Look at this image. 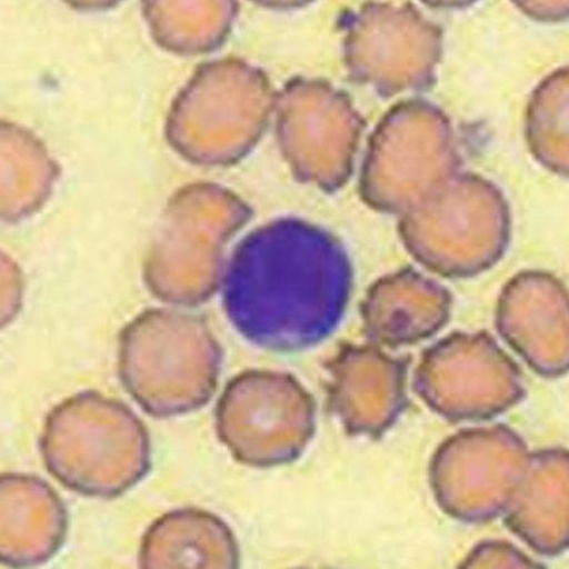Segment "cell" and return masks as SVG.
Here are the masks:
<instances>
[{
  "instance_id": "obj_1",
  "label": "cell",
  "mask_w": 569,
  "mask_h": 569,
  "mask_svg": "<svg viewBox=\"0 0 569 569\" xmlns=\"http://www.w3.org/2000/svg\"><path fill=\"white\" fill-rule=\"evenodd\" d=\"M343 251L311 226L280 221L239 247L224 281V310L249 342L288 350L331 330L349 289Z\"/></svg>"
},
{
  "instance_id": "obj_2",
  "label": "cell",
  "mask_w": 569,
  "mask_h": 569,
  "mask_svg": "<svg viewBox=\"0 0 569 569\" xmlns=\"http://www.w3.org/2000/svg\"><path fill=\"white\" fill-rule=\"evenodd\" d=\"M222 362V348L200 316L148 310L120 335V379L154 418L204 407L217 389Z\"/></svg>"
},
{
  "instance_id": "obj_3",
  "label": "cell",
  "mask_w": 569,
  "mask_h": 569,
  "mask_svg": "<svg viewBox=\"0 0 569 569\" xmlns=\"http://www.w3.org/2000/svg\"><path fill=\"white\" fill-rule=\"evenodd\" d=\"M41 453L63 487L107 499L138 485L151 462L146 426L122 402L98 392H82L50 413Z\"/></svg>"
},
{
  "instance_id": "obj_4",
  "label": "cell",
  "mask_w": 569,
  "mask_h": 569,
  "mask_svg": "<svg viewBox=\"0 0 569 569\" xmlns=\"http://www.w3.org/2000/svg\"><path fill=\"white\" fill-rule=\"evenodd\" d=\"M401 236L426 267L463 276L491 264L507 237V211L491 186L476 179L437 188L405 212Z\"/></svg>"
},
{
  "instance_id": "obj_5",
  "label": "cell",
  "mask_w": 569,
  "mask_h": 569,
  "mask_svg": "<svg viewBox=\"0 0 569 569\" xmlns=\"http://www.w3.org/2000/svg\"><path fill=\"white\" fill-rule=\"evenodd\" d=\"M248 216L246 206L223 190L197 186L181 193L149 271L152 293L186 308L212 298L220 284L222 244Z\"/></svg>"
},
{
  "instance_id": "obj_6",
  "label": "cell",
  "mask_w": 569,
  "mask_h": 569,
  "mask_svg": "<svg viewBox=\"0 0 569 569\" xmlns=\"http://www.w3.org/2000/svg\"><path fill=\"white\" fill-rule=\"evenodd\" d=\"M313 403L297 380L248 370L228 382L216 410L218 437L239 463H287L312 430Z\"/></svg>"
},
{
  "instance_id": "obj_7",
  "label": "cell",
  "mask_w": 569,
  "mask_h": 569,
  "mask_svg": "<svg viewBox=\"0 0 569 569\" xmlns=\"http://www.w3.org/2000/svg\"><path fill=\"white\" fill-rule=\"evenodd\" d=\"M416 388L436 408L489 411L518 396L516 371L485 338H456L427 355Z\"/></svg>"
},
{
  "instance_id": "obj_8",
  "label": "cell",
  "mask_w": 569,
  "mask_h": 569,
  "mask_svg": "<svg viewBox=\"0 0 569 569\" xmlns=\"http://www.w3.org/2000/svg\"><path fill=\"white\" fill-rule=\"evenodd\" d=\"M332 405L353 431L377 432L399 413L407 366L375 348H348L332 368Z\"/></svg>"
},
{
  "instance_id": "obj_9",
  "label": "cell",
  "mask_w": 569,
  "mask_h": 569,
  "mask_svg": "<svg viewBox=\"0 0 569 569\" xmlns=\"http://www.w3.org/2000/svg\"><path fill=\"white\" fill-rule=\"evenodd\" d=\"M68 529L62 500L46 481L24 475L2 476V561L29 567L49 561Z\"/></svg>"
},
{
  "instance_id": "obj_10",
  "label": "cell",
  "mask_w": 569,
  "mask_h": 569,
  "mask_svg": "<svg viewBox=\"0 0 569 569\" xmlns=\"http://www.w3.org/2000/svg\"><path fill=\"white\" fill-rule=\"evenodd\" d=\"M506 335L531 362L543 370L566 363V299L551 278L523 276L510 284L501 306Z\"/></svg>"
},
{
  "instance_id": "obj_11",
  "label": "cell",
  "mask_w": 569,
  "mask_h": 569,
  "mask_svg": "<svg viewBox=\"0 0 569 569\" xmlns=\"http://www.w3.org/2000/svg\"><path fill=\"white\" fill-rule=\"evenodd\" d=\"M233 531L213 513L174 510L152 522L139 553L142 568H238Z\"/></svg>"
},
{
  "instance_id": "obj_12",
  "label": "cell",
  "mask_w": 569,
  "mask_h": 569,
  "mask_svg": "<svg viewBox=\"0 0 569 569\" xmlns=\"http://www.w3.org/2000/svg\"><path fill=\"white\" fill-rule=\"evenodd\" d=\"M443 290L412 270L379 280L363 305L366 332L382 346L411 345L431 335L447 313Z\"/></svg>"
}]
</instances>
